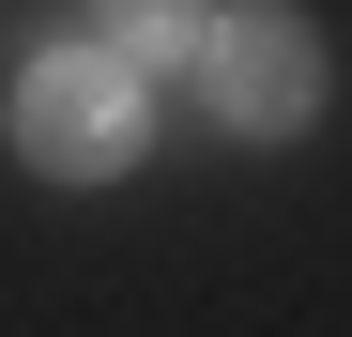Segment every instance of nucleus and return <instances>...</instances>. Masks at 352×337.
I'll return each instance as SVG.
<instances>
[{"instance_id": "1", "label": "nucleus", "mask_w": 352, "mask_h": 337, "mask_svg": "<svg viewBox=\"0 0 352 337\" xmlns=\"http://www.w3.org/2000/svg\"><path fill=\"white\" fill-rule=\"evenodd\" d=\"M16 153H31V168H62V184H107V168H138V153H153V92L107 62V46H62V62H31V77H16Z\"/></svg>"}, {"instance_id": "2", "label": "nucleus", "mask_w": 352, "mask_h": 337, "mask_svg": "<svg viewBox=\"0 0 352 337\" xmlns=\"http://www.w3.org/2000/svg\"><path fill=\"white\" fill-rule=\"evenodd\" d=\"M199 77H214V107L245 138H291L322 107V46L291 31V16H214V46H199Z\"/></svg>"}, {"instance_id": "3", "label": "nucleus", "mask_w": 352, "mask_h": 337, "mask_svg": "<svg viewBox=\"0 0 352 337\" xmlns=\"http://www.w3.org/2000/svg\"><path fill=\"white\" fill-rule=\"evenodd\" d=\"M107 31H138V46H107L123 77H153V62H199V46H214V16H107Z\"/></svg>"}]
</instances>
